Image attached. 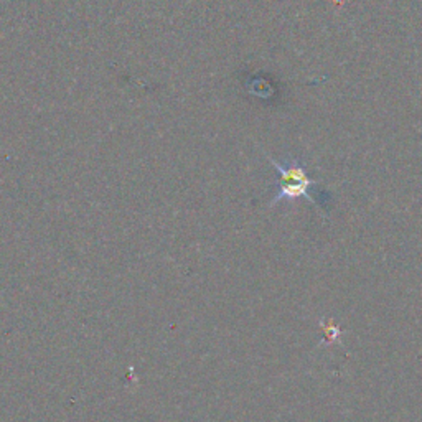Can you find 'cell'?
I'll return each instance as SVG.
<instances>
[{
  "label": "cell",
  "instance_id": "6da1fadb",
  "mask_svg": "<svg viewBox=\"0 0 422 422\" xmlns=\"http://www.w3.org/2000/svg\"><path fill=\"white\" fill-rule=\"evenodd\" d=\"M269 162L276 167L277 173H279V180H277V193L271 200V206H276L281 201H290L295 198H307L312 201L313 205L318 206L317 193L313 187L318 185L317 180H312L308 177L307 169L302 162L297 159H289L284 162H277L269 157Z\"/></svg>",
  "mask_w": 422,
  "mask_h": 422
},
{
  "label": "cell",
  "instance_id": "7a4b0ae2",
  "mask_svg": "<svg viewBox=\"0 0 422 422\" xmlns=\"http://www.w3.org/2000/svg\"><path fill=\"white\" fill-rule=\"evenodd\" d=\"M323 329V336H325V343L327 345H334L336 342H340L342 338V329L336 325L335 322H329V323H320Z\"/></svg>",
  "mask_w": 422,
  "mask_h": 422
}]
</instances>
